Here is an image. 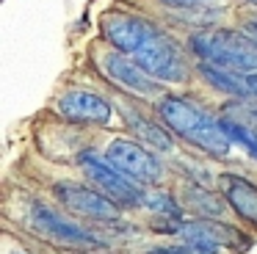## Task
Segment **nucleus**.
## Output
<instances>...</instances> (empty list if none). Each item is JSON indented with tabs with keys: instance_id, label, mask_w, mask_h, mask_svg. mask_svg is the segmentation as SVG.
Instances as JSON below:
<instances>
[{
	"instance_id": "obj_11",
	"label": "nucleus",
	"mask_w": 257,
	"mask_h": 254,
	"mask_svg": "<svg viewBox=\"0 0 257 254\" xmlns=\"http://www.w3.org/2000/svg\"><path fill=\"white\" fill-rule=\"evenodd\" d=\"M218 185H221V196L229 202V207L243 221L257 226V185L254 182H249L246 177H238V174H221Z\"/></svg>"
},
{
	"instance_id": "obj_10",
	"label": "nucleus",
	"mask_w": 257,
	"mask_h": 254,
	"mask_svg": "<svg viewBox=\"0 0 257 254\" xmlns=\"http://www.w3.org/2000/svg\"><path fill=\"white\" fill-rule=\"evenodd\" d=\"M102 69H105V75L111 77L116 86H122L124 91L150 97V94H155L158 88H161L158 80L150 75V72H144L133 58H127V55L119 53V50L116 53H108L105 58H102Z\"/></svg>"
},
{
	"instance_id": "obj_15",
	"label": "nucleus",
	"mask_w": 257,
	"mask_h": 254,
	"mask_svg": "<svg viewBox=\"0 0 257 254\" xmlns=\"http://www.w3.org/2000/svg\"><path fill=\"white\" fill-rule=\"evenodd\" d=\"M144 204H150L155 213H161V215H166V218H180V207H177V202H174L169 193H152V196H147V202Z\"/></svg>"
},
{
	"instance_id": "obj_12",
	"label": "nucleus",
	"mask_w": 257,
	"mask_h": 254,
	"mask_svg": "<svg viewBox=\"0 0 257 254\" xmlns=\"http://www.w3.org/2000/svg\"><path fill=\"white\" fill-rule=\"evenodd\" d=\"M199 69H202V75H205V80L210 83L213 88L224 91V94H246L249 91L246 77H240L238 72L221 69V66H216V64H202Z\"/></svg>"
},
{
	"instance_id": "obj_19",
	"label": "nucleus",
	"mask_w": 257,
	"mask_h": 254,
	"mask_svg": "<svg viewBox=\"0 0 257 254\" xmlns=\"http://www.w3.org/2000/svg\"><path fill=\"white\" fill-rule=\"evenodd\" d=\"M249 3H254V6H257V0H249Z\"/></svg>"
},
{
	"instance_id": "obj_2",
	"label": "nucleus",
	"mask_w": 257,
	"mask_h": 254,
	"mask_svg": "<svg viewBox=\"0 0 257 254\" xmlns=\"http://www.w3.org/2000/svg\"><path fill=\"white\" fill-rule=\"evenodd\" d=\"M191 47L202 58V64H216L221 69L238 72V75H254L257 72V42L249 33L238 31H213L191 36Z\"/></svg>"
},
{
	"instance_id": "obj_17",
	"label": "nucleus",
	"mask_w": 257,
	"mask_h": 254,
	"mask_svg": "<svg viewBox=\"0 0 257 254\" xmlns=\"http://www.w3.org/2000/svg\"><path fill=\"white\" fill-rule=\"evenodd\" d=\"M246 33H249V36L257 42V20H249V22H246Z\"/></svg>"
},
{
	"instance_id": "obj_7",
	"label": "nucleus",
	"mask_w": 257,
	"mask_h": 254,
	"mask_svg": "<svg viewBox=\"0 0 257 254\" xmlns=\"http://www.w3.org/2000/svg\"><path fill=\"white\" fill-rule=\"evenodd\" d=\"M31 221H34V229L45 240L56 243V246H67V248H97L100 246V240L91 232L80 229L78 224L53 213L50 207H34V218Z\"/></svg>"
},
{
	"instance_id": "obj_8",
	"label": "nucleus",
	"mask_w": 257,
	"mask_h": 254,
	"mask_svg": "<svg viewBox=\"0 0 257 254\" xmlns=\"http://www.w3.org/2000/svg\"><path fill=\"white\" fill-rule=\"evenodd\" d=\"M56 196L61 199V204L67 210L83 215V218H91V221H116L119 218V204L111 202L108 196H102L100 191H91L86 185L58 182Z\"/></svg>"
},
{
	"instance_id": "obj_4",
	"label": "nucleus",
	"mask_w": 257,
	"mask_h": 254,
	"mask_svg": "<svg viewBox=\"0 0 257 254\" xmlns=\"http://www.w3.org/2000/svg\"><path fill=\"white\" fill-rule=\"evenodd\" d=\"M80 169H83L86 180L94 185V191H100L111 202L127 204V207H139V204L147 202L144 191H139L136 182L130 177H124L119 169H113L105 158H97L94 152H83L80 155Z\"/></svg>"
},
{
	"instance_id": "obj_1",
	"label": "nucleus",
	"mask_w": 257,
	"mask_h": 254,
	"mask_svg": "<svg viewBox=\"0 0 257 254\" xmlns=\"http://www.w3.org/2000/svg\"><path fill=\"white\" fill-rule=\"evenodd\" d=\"M158 113L172 133L191 141L194 147L210 152L213 158H227L229 155L232 141L224 133L221 121H216L205 110H199L194 102H188L183 97H163V102L158 105Z\"/></svg>"
},
{
	"instance_id": "obj_5",
	"label": "nucleus",
	"mask_w": 257,
	"mask_h": 254,
	"mask_svg": "<svg viewBox=\"0 0 257 254\" xmlns=\"http://www.w3.org/2000/svg\"><path fill=\"white\" fill-rule=\"evenodd\" d=\"M105 160L133 182H158L163 174L155 155L130 138H113L105 149Z\"/></svg>"
},
{
	"instance_id": "obj_16",
	"label": "nucleus",
	"mask_w": 257,
	"mask_h": 254,
	"mask_svg": "<svg viewBox=\"0 0 257 254\" xmlns=\"http://www.w3.org/2000/svg\"><path fill=\"white\" fill-rule=\"evenodd\" d=\"M161 3L177 6V9H188V6H199V3H205V0H161Z\"/></svg>"
},
{
	"instance_id": "obj_13",
	"label": "nucleus",
	"mask_w": 257,
	"mask_h": 254,
	"mask_svg": "<svg viewBox=\"0 0 257 254\" xmlns=\"http://www.w3.org/2000/svg\"><path fill=\"white\" fill-rule=\"evenodd\" d=\"M127 121L139 136H144V141H150L152 147H158L161 152H169V149H172V138H169V133L163 130V127L152 124L150 119H144V116H139V113H127Z\"/></svg>"
},
{
	"instance_id": "obj_14",
	"label": "nucleus",
	"mask_w": 257,
	"mask_h": 254,
	"mask_svg": "<svg viewBox=\"0 0 257 254\" xmlns=\"http://www.w3.org/2000/svg\"><path fill=\"white\" fill-rule=\"evenodd\" d=\"M221 127H224V133L229 136V141H238L240 147L257 160V133L251 130V127L240 124V121H235V119H227V116L221 119Z\"/></svg>"
},
{
	"instance_id": "obj_6",
	"label": "nucleus",
	"mask_w": 257,
	"mask_h": 254,
	"mask_svg": "<svg viewBox=\"0 0 257 254\" xmlns=\"http://www.w3.org/2000/svg\"><path fill=\"white\" fill-rule=\"evenodd\" d=\"M183 243H194V246H205L213 251H240L249 248V237L240 229L224 224V221H210V218H196L185 221V224L174 226Z\"/></svg>"
},
{
	"instance_id": "obj_9",
	"label": "nucleus",
	"mask_w": 257,
	"mask_h": 254,
	"mask_svg": "<svg viewBox=\"0 0 257 254\" xmlns=\"http://www.w3.org/2000/svg\"><path fill=\"white\" fill-rule=\"evenodd\" d=\"M58 110L69 121H80V124H108L113 116L111 102H105L94 91H83V88H75V91L64 94L58 99Z\"/></svg>"
},
{
	"instance_id": "obj_18",
	"label": "nucleus",
	"mask_w": 257,
	"mask_h": 254,
	"mask_svg": "<svg viewBox=\"0 0 257 254\" xmlns=\"http://www.w3.org/2000/svg\"><path fill=\"white\" fill-rule=\"evenodd\" d=\"M246 83H249V91L257 94V72H254V75H246Z\"/></svg>"
},
{
	"instance_id": "obj_3",
	"label": "nucleus",
	"mask_w": 257,
	"mask_h": 254,
	"mask_svg": "<svg viewBox=\"0 0 257 254\" xmlns=\"http://www.w3.org/2000/svg\"><path fill=\"white\" fill-rule=\"evenodd\" d=\"M130 58H133L144 72H150L155 80L183 83L185 77H188V64H185V58L180 55L177 44L169 42L158 28H152V31L147 33L144 44H141Z\"/></svg>"
}]
</instances>
